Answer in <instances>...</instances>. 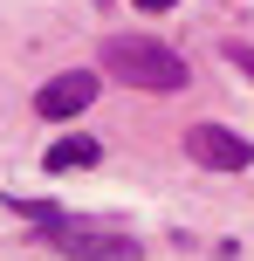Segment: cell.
I'll use <instances>...</instances> for the list:
<instances>
[{"mask_svg": "<svg viewBox=\"0 0 254 261\" xmlns=\"http://www.w3.org/2000/svg\"><path fill=\"white\" fill-rule=\"evenodd\" d=\"M186 158L206 165V172H247L254 165V144L241 138V130H227V124H192L186 130Z\"/></svg>", "mask_w": 254, "mask_h": 261, "instance_id": "obj_3", "label": "cell"}, {"mask_svg": "<svg viewBox=\"0 0 254 261\" xmlns=\"http://www.w3.org/2000/svg\"><path fill=\"white\" fill-rule=\"evenodd\" d=\"M90 103H96V69H69V76H48L35 90V117H48V124L82 117Z\"/></svg>", "mask_w": 254, "mask_h": 261, "instance_id": "obj_4", "label": "cell"}, {"mask_svg": "<svg viewBox=\"0 0 254 261\" xmlns=\"http://www.w3.org/2000/svg\"><path fill=\"white\" fill-rule=\"evenodd\" d=\"M96 158H103V144H96L90 130H69V138H55V144H48L41 172H55V179H62V172H90Z\"/></svg>", "mask_w": 254, "mask_h": 261, "instance_id": "obj_5", "label": "cell"}, {"mask_svg": "<svg viewBox=\"0 0 254 261\" xmlns=\"http://www.w3.org/2000/svg\"><path fill=\"white\" fill-rule=\"evenodd\" d=\"M41 241H48L55 254H69V261H145V248H137L131 234H117V227H76V213L48 220Z\"/></svg>", "mask_w": 254, "mask_h": 261, "instance_id": "obj_2", "label": "cell"}, {"mask_svg": "<svg viewBox=\"0 0 254 261\" xmlns=\"http://www.w3.org/2000/svg\"><path fill=\"white\" fill-rule=\"evenodd\" d=\"M227 62L241 69V76H254V48H241V41H234V48H227Z\"/></svg>", "mask_w": 254, "mask_h": 261, "instance_id": "obj_6", "label": "cell"}, {"mask_svg": "<svg viewBox=\"0 0 254 261\" xmlns=\"http://www.w3.org/2000/svg\"><path fill=\"white\" fill-rule=\"evenodd\" d=\"M131 7H145V14H172L179 0H131Z\"/></svg>", "mask_w": 254, "mask_h": 261, "instance_id": "obj_7", "label": "cell"}, {"mask_svg": "<svg viewBox=\"0 0 254 261\" xmlns=\"http://www.w3.org/2000/svg\"><path fill=\"white\" fill-rule=\"evenodd\" d=\"M103 69H110L117 83H131V90H151V96H172V90L192 83L186 55L165 48L158 35H110V41H103Z\"/></svg>", "mask_w": 254, "mask_h": 261, "instance_id": "obj_1", "label": "cell"}]
</instances>
